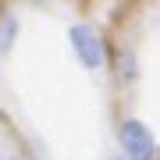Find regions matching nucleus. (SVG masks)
I'll return each mask as SVG.
<instances>
[{
  "label": "nucleus",
  "mask_w": 160,
  "mask_h": 160,
  "mask_svg": "<svg viewBox=\"0 0 160 160\" xmlns=\"http://www.w3.org/2000/svg\"><path fill=\"white\" fill-rule=\"evenodd\" d=\"M118 139H121V149H125L128 160H153L157 157V142L142 121H125Z\"/></svg>",
  "instance_id": "nucleus-1"
},
{
  "label": "nucleus",
  "mask_w": 160,
  "mask_h": 160,
  "mask_svg": "<svg viewBox=\"0 0 160 160\" xmlns=\"http://www.w3.org/2000/svg\"><path fill=\"white\" fill-rule=\"evenodd\" d=\"M71 46H75V57H78L86 68H100L103 64V39L92 25H71Z\"/></svg>",
  "instance_id": "nucleus-2"
},
{
  "label": "nucleus",
  "mask_w": 160,
  "mask_h": 160,
  "mask_svg": "<svg viewBox=\"0 0 160 160\" xmlns=\"http://www.w3.org/2000/svg\"><path fill=\"white\" fill-rule=\"evenodd\" d=\"M14 36H18L14 14H4V18H0V53H7V50L14 46Z\"/></svg>",
  "instance_id": "nucleus-3"
},
{
  "label": "nucleus",
  "mask_w": 160,
  "mask_h": 160,
  "mask_svg": "<svg viewBox=\"0 0 160 160\" xmlns=\"http://www.w3.org/2000/svg\"><path fill=\"white\" fill-rule=\"evenodd\" d=\"M118 78L121 82H132V78H135V57H132L128 50L121 53V61H118Z\"/></svg>",
  "instance_id": "nucleus-4"
},
{
  "label": "nucleus",
  "mask_w": 160,
  "mask_h": 160,
  "mask_svg": "<svg viewBox=\"0 0 160 160\" xmlns=\"http://www.w3.org/2000/svg\"><path fill=\"white\" fill-rule=\"evenodd\" d=\"M107 160H128V157H107Z\"/></svg>",
  "instance_id": "nucleus-5"
},
{
  "label": "nucleus",
  "mask_w": 160,
  "mask_h": 160,
  "mask_svg": "<svg viewBox=\"0 0 160 160\" xmlns=\"http://www.w3.org/2000/svg\"><path fill=\"white\" fill-rule=\"evenodd\" d=\"M11 160H18V157H11Z\"/></svg>",
  "instance_id": "nucleus-6"
}]
</instances>
